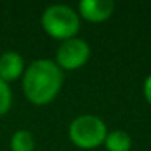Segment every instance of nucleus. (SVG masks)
Returning a JSON list of instances; mask_svg holds the SVG:
<instances>
[{"label":"nucleus","instance_id":"f257e3e1","mask_svg":"<svg viewBox=\"0 0 151 151\" xmlns=\"http://www.w3.org/2000/svg\"><path fill=\"white\" fill-rule=\"evenodd\" d=\"M63 83V73L55 62L39 59L31 62L23 73V91L24 96L33 104L44 106L50 102Z\"/></svg>","mask_w":151,"mask_h":151},{"label":"nucleus","instance_id":"f03ea898","mask_svg":"<svg viewBox=\"0 0 151 151\" xmlns=\"http://www.w3.org/2000/svg\"><path fill=\"white\" fill-rule=\"evenodd\" d=\"M42 28L49 36L55 39H72L80 29V17L73 8L67 5H50L44 10L41 18Z\"/></svg>","mask_w":151,"mask_h":151},{"label":"nucleus","instance_id":"7ed1b4c3","mask_svg":"<svg viewBox=\"0 0 151 151\" xmlns=\"http://www.w3.org/2000/svg\"><path fill=\"white\" fill-rule=\"evenodd\" d=\"M68 135L73 145L83 150H93L104 143L107 127L99 117L91 114L78 115L73 119L68 128Z\"/></svg>","mask_w":151,"mask_h":151},{"label":"nucleus","instance_id":"20e7f679","mask_svg":"<svg viewBox=\"0 0 151 151\" xmlns=\"http://www.w3.org/2000/svg\"><path fill=\"white\" fill-rule=\"evenodd\" d=\"M89 55H91V49L88 42L78 37H72L62 41L60 47L57 49L55 63L60 70H76L88 62Z\"/></svg>","mask_w":151,"mask_h":151},{"label":"nucleus","instance_id":"39448f33","mask_svg":"<svg viewBox=\"0 0 151 151\" xmlns=\"http://www.w3.org/2000/svg\"><path fill=\"white\" fill-rule=\"evenodd\" d=\"M114 7V2L111 0H81L78 4V12L85 20L99 23L111 17Z\"/></svg>","mask_w":151,"mask_h":151},{"label":"nucleus","instance_id":"423d86ee","mask_svg":"<svg viewBox=\"0 0 151 151\" xmlns=\"http://www.w3.org/2000/svg\"><path fill=\"white\" fill-rule=\"evenodd\" d=\"M24 73V60L18 52L7 50L0 55V80L5 83L20 78Z\"/></svg>","mask_w":151,"mask_h":151},{"label":"nucleus","instance_id":"0eeeda50","mask_svg":"<svg viewBox=\"0 0 151 151\" xmlns=\"http://www.w3.org/2000/svg\"><path fill=\"white\" fill-rule=\"evenodd\" d=\"M104 145L107 151H130L132 148V138L124 130H114L107 132Z\"/></svg>","mask_w":151,"mask_h":151},{"label":"nucleus","instance_id":"6e6552de","mask_svg":"<svg viewBox=\"0 0 151 151\" xmlns=\"http://www.w3.org/2000/svg\"><path fill=\"white\" fill-rule=\"evenodd\" d=\"M12 151H33L34 138L28 130H18L12 137Z\"/></svg>","mask_w":151,"mask_h":151},{"label":"nucleus","instance_id":"1a4fd4ad","mask_svg":"<svg viewBox=\"0 0 151 151\" xmlns=\"http://www.w3.org/2000/svg\"><path fill=\"white\" fill-rule=\"evenodd\" d=\"M10 106H12V91L8 88V83L0 80V115H4L10 109Z\"/></svg>","mask_w":151,"mask_h":151},{"label":"nucleus","instance_id":"9d476101","mask_svg":"<svg viewBox=\"0 0 151 151\" xmlns=\"http://www.w3.org/2000/svg\"><path fill=\"white\" fill-rule=\"evenodd\" d=\"M143 93H145V98L146 101L151 104V75L145 80V85H143Z\"/></svg>","mask_w":151,"mask_h":151}]
</instances>
